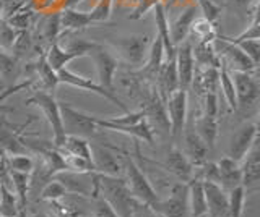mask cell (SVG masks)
Masks as SVG:
<instances>
[{
  "label": "cell",
  "instance_id": "cell-1",
  "mask_svg": "<svg viewBox=\"0 0 260 217\" xmlns=\"http://www.w3.org/2000/svg\"><path fill=\"white\" fill-rule=\"evenodd\" d=\"M98 195L108 203L120 217H130L135 198L128 190L124 177L96 173Z\"/></svg>",
  "mask_w": 260,
  "mask_h": 217
},
{
  "label": "cell",
  "instance_id": "cell-2",
  "mask_svg": "<svg viewBox=\"0 0 260 217\" xmlns=\"http://www.w3.org/2000/svg\"><path fill=\"white\" fill-rule=\"evenodd\" d=\"M109 44L114 47V51H117V57H120L134 70H138L146 60L151 39L146 34L112 36L109 39Z\"/></svg>",
  "mask_w": 260,
  "mask_h": 217
},
{
  "label": "cell",
  "instance_id": "cell-3",
  "mask_svg": "<svg viewBox=\"0 0 260 217\" xmlns=\"http://www.w3.org/2000/svg\"><path fill=\"white\" fill-rule=\"evenodd\" d=\"M28 106H36L41 109L44 118L47 120L49 126L52 130V144L55 148H60L65 140V132L62 125V115H60V104L55 99L54 93L46 91H32V94L24 101Z\"/></svg>",
  "mask_w": 260,
  "mask_h": 217
},
{
  "label": "cell",
  "instance_id": "cell-4",
  "mask_svg": "<svg viewBox=\"0 0 260 217\" xmlns=\"http://www.w3.org/2000/svg\"><path fill=\"white\" fill-rule=\"evenodd\" d=\"M122 162H124V173H125V182L128 185V190L132 193V196L140 201V203L154 206L158 203V195L154 191L153 185L150 183L148 177L145 175L142 167L138 165L134 157H130L127 152H122Z\"/></svg>",
  "mask_w": 260,
  "mask_h": 217
},
{
  "label": "cell",
  "instance_id": "cell-5",
  "mask_svg": "<svg viewBox=\"0 0 260 217\" xmlns=\"http://www.w3.org/2000/svg\"><path fill=\"white\" fill-rule=\"evenodd\" d=\"M59 104H60V115H62V125L65 135H77L89 140L98 135V130H101L96 125L93 115L72 107L70 104H63V102Z\"/></svg>",
  "mask_w": 260,
  "mask_h": 217
},
{
  "label": "cell",
  "instance_id": "cell-6",
  "mask_svg": "<svg viewBox=\"0 0 260 217\" xmlns=\"http://www.w3.org/2000/svg\"><path fill=\"white\" fill-rule=\"evenodd\" d=\"M57 78H59V84H67V86H72V88H78V90L98 94V96H101V98H104L106 101L112 102L114 106H117L122 112H124V114L130 112V109L127 107V104H124V101H122L116 93L108 91L101 84L94 83L93 79H89L86 76H81V75L75 73V71H72L69 68H62V70L57 71Z\"/></svg>",
  "mask_w": 260,
  "mask_h": 217
},
{
  "label": "cell",
  "instance_id": "cell-7",
  "mask_svg": "<svg viewBox=\"0 0 260 217\" xmlns=\"http://www.w3.org/2000/svg\"><path fill=\"white\" fill-rule=\"evenodd\" d=\"M187 102H189V94H187L185 90H181V88L165 101L166 114L169 120V135L176 144L182 138L184 128L187 123V112H189L187 110Z\"/></svg>",
  "mask_w": 260,
  "mask_h": 217
},
{
  "label": "cell",
  "instance_id": "cell-8",
  "mask_svg": "<svg viewBox=\"0 0 260 217\" xmlns=\"http://www.w3.org/2000/svg\"><path fill=\"white\" fill-rule=\"evenodd\" d=\"M230 73L236 90L238 109L249 110L255 107L260 98V84L255 76L257 71H230Z\"/></svg>",
  "mask_w": 260,
  "mask_h": 217
},
{
  "label": "cell",
  "instance_id": "cell-9",
  "mask_svg": "<svg viewBox=\"0 0 260 217\" xmlns=\"http://www.w3.org/2000/svg\"><path fill=\"white\" fill-rule=\"evenodd\" d=\"M213 47L230 71H257L255 65L246 54H244L234 42L224 39V36H216L213 39Z\"/></svg>",
  "mask_w": 260,
  "mask_h": 217
},
{
  "label": "cell",
  "instance_id": "cell-10",
  "mask_svg": "<svg viewBox=\"0 0 260 217\" xmlns=\"http://www.w3.org/2000/svg\"><path fill=\"white\" fill-rule=\"evenodd\" d=\"M89 57L93 59L96 67L98 84H101L108 91L114 93V79H116V73L119 71V57L100 42L89 52Z\"/></svg>",
  "mask_w": 260,
  "mask_h": 217
},
{
  "label": "cell",
  "instance_id": "cell-11",
  "mask_svg": "<svg viewBox=\"0 0 260 217\" xmlns=\"http://www.w3.org/2000/svg\"><path fill=\"white\" fill-rule=\"evenodd\" d=\"M162 217H189V185L179 182L171 187L169 196L153 206Z\"/></svg>",
  "mask_w": 260,
  "mask_h": 217
},
{
  "label": "cell",
  "instance_id": "cell-12",
  "mask_svg": "<svg viewBox=\"0 0 260 217\" xmlns=\"http://www.w3.org/2000/svg\"><path fill=\"white\" fill-rule=\"evenodd\" d=\"M57 182H60L69 195H77L81 198H93L98 195L96 172L91 173H77L70 170H62L54 175Z\"/></svg>",
  "mask_w": 260,
  "mask_h": 217
},
{
  "label": "cell",
  "instance_id": "cell-13",
  "mask_svg": "<svg viewBox=\"0 0 260 217\" xmlns=\"http://www.w3.org/2000/svg\"><path fill=\"white\" fill-rule=\"evenodd\" d=\"M91 162L96 173L122 177L124 162L122 156H117V149L108 144H91Z\"/></svg>",
  "mask_w": 260,
  "mask_h": 217
},
{
  "label": "cell",
  "instance_id": "cell-14",
  "mask_svg": "<svg viewBox=\"0 0 260 217\" xmlns=\"http://www.w3.org/2000/svg\"><path fill=\"white\" fill-rule=\"evenodd\" d=\"M258 140V126L254 122H244L236 133L231 136L230 146H228V157H231L236 162L246 157L249 149L252 148V144Z\"/></svg>",
  "mask_w": 260,
  "mask_h": 217
},
{
  "label": "cell",
  "instance_id": "cell-15",
  "mask_svg": "<svg viewBox=\"0 0 260 217\" xmlns=\"http://www.w3.org/2000/svg\"><path fill=\"white\" fill-rule=\"evenodd\" d=\"M176 70L179 76V86L181 90H189L192 86V79L195 73V60H193V52H192V42L189 39H185L181 44L176 46Z\"/></svg>",
  "mask_w": 260,
  "mask_h": 217
},
{
  "label": "cell",
  "instance_id": "cell-16",
  "mask_svg": "<svg viewBox=\"0 0 260 217\" xmlns=\"http://www.w3.org/2000/svg\"><path fill=\"white\" fill-rule=\"evenodd\" d=\"M184 140V154L185 157L189 159V162L195 167H200L202 164H205L208 160V146L200 136L197 135V132L193 130V123L192 120L189 123H185L184 128V133H182V138Z\"/></svg>",
  "mask_w": 260,
  "mask_h": 217
},
{
  "label": "cell",
  "instance_id": "cell-17",
  "mask_svg": "<svg viewBox=\"0 0 260 217\" xmlns=\"http://www.w3.org/2000/svg\"><path fill=\"white\" fill-rule=\"evenodd\" d=\"M161 167H165V170L173 173L176 179H179V182L187 183L193 179V165L189 162L184 151L176 143L168 149L165 160L161 162Z\"/></svg>",
  "mask_w": 260,
  "mask_h": 217
},
{
  "label": "cell",
  "instance_id": "cell-18",
  "mask_svg": "<svg viewBox=\"0 0 260 217\" xmlns=\"http://www.w3.org/2000/svg\"><path fill=\"white\" fill-rule=\"evenodd\" d=\"M241 172H242V187L249 193L250 190H257L260 180V148L258 140L252 144L249 152L241 160Z\"/></svg>",
  "mask_w": 260,
  "mask_h": 217
},
{
  "label": "cell",
  "instance_id": "cell-19",
  "mask_svg": "<svg viewBox=\"0 0 260 217\" xmlns=\"http://www.w3.org/2000/svg\"><path fill=\"white\" fill-rule=\"evenodd\" d=\"M153 86L156 88V91H158L159 98L162 101H166L171 94L181 88V86H179V76H177L174 59L162 62V65H161V68L158 71L156 79H154Z\"/></svg>",
  "mask_w": 260,
  "mask_h": 217
},
{
  "label": "cell",
  "instance_id": "cell-20",
  "mask_svg": "<svg viewBox=\"0 0 260 217\" xmlns=\"http://www.w3.org/2000/svg\"><path fill=\"white\" fill-rule=\"evenodd\" d=\"M207 198V215L208 217H226L228 215V191H224L215 182H202Z\"/></svg>",
  "mask_w": 260,
  "mask_h": 217
},
{
  "label": "cell",
  "instance_id": "cell-21",
  "mask_svg": "<svg viewBox=\"0 0 260 217\" xmlns=\"http://www.w3.org/2000/svg\"><path fill=\"white\" fill-rule=\"evenodd\" d=\"M216 167H218V185L224 191H230L242 185V172L239 162L224 156L216 162Z\"/></svg>",
  "mask_w": 260,
  "mask_h": 217
},
{
  "label": "cell",
  "instance_id": "cell-22",
  "mask_svg": "<svg viewBox=\"0 0 260 217\" xmlns=\"http://www.w3.org/2000/svg\"><path fill=\"white\" fill-rule=\"evenodd\" d=\"M197 18V7L189 5L181 12V15L169 25V34H171V41L174 46L181 44L185 41L187 36L190 33V26L193 20Z\"/></svg>",
  "mask_w": 260,
  "mask_h": 217
},
{
  "label": "cell",
  "instance_id": "cell-23",
  "mask_svg": "<svg viewBox=\"0 0 260 217\" xmlns=\"http://www.w3.org/2000/svg\"><path fill=\"white\" fill-rule=\"evenodd\" d=\"M31 70L35 73V78H38L39 83V91L46 93H54V90L59 86V78H57V71L51 68V65L47 63L44 54L35 60V63H31Z\"/></svg>",
  "mask_w": 260,
  "mask_h": 217
},
{
  "label": "cell",
  "instance_id": "cell-24",
  "mask_svg": "<svg viewBox=\"0 0 260 217\" xmlns=\"http://www.w3.org/2000/svg\"><path fill=\"white\" fill-rule=\"evenodd\" d=\"M23 73L21 60H18L13 54H8L4 49H0V81L5 88L16 84Z\"/></svg>",
  "mask_w": 260,
  "mask_h": 217
},
{
  "label": "cell",
  "instance_id": "cell-25",
  "mask_svg": "<svg viewBox=\"0 0 260 217\" xmlns=\"http://www.w3.org/2000/svg\"><path fill=\"white\" fill-rule=\"evenodd\" d=\"M154 23H156V29H158V37L162 41L165 46V60L174 59L176 55V46L171 41V34H169V21L166 17V10L161 4L154 5Z\"/></svg>",
  "mask_w": 260,
  "mask_h": 217
},
{
  "label": "cell",
  "instance_id": "cell-26",
  "mask_svg": "<svg viewBox=\"0 0 260 217\" xmlns=\"http://www.w3.org/2000/svg\"><path fill=\"white\" fill-rule=\"evenodd\" d=\"M193 60L195 65L205 67V68H219L221 67V59L216 54L213 41H199L195 46H192Z\"/></svg>",
  "mask_w": 260,
  "mask_h": 217
},
{
  "label": "cell",
  "instance_id": "cell-27",
  "mask_svg": "<svg viewBox=\"0 0 260 217\" xmlns=\"http://www.w3.org/2000/svg\"><path fill=\"white\" fill-rule=\"evenodd\" d=\"M193 123V130L197 132V135L203 140V143L207 144L208 149H213L216 138H218V117H210L202 114L195 120H192Z\"/></svg>",
  "mask_w": 260,
  "mask_h": 217
},
{
  "label": "cell",
  "instance_id": "cell-28",
  "mask_svg": "<svg viewBox=\"0 0 260 217\" xmlns=\"http://www.w3.org/2000/svg\"><path fill=\"white\" fill-rule=\"evenodd\" d=\"M60 15L59 13H47L46 17H43L38 23V33H35L38 37H41L43 41L51 46L57 42V39L60 36Z\"/></svg>",
  "mask_w": 260,
  "mask_h": 217
},
{
  "label": "cell",
  "instance_id": "cell-29",
  "mask_svg": "<svg viewBox=\"0 0 260 217\" xmlns=\"http://www.w3.org/2000/svg\"><path fill=\"white\" fill-rule=\"evenodd\" d=\"M59 15H60V28L65 33H72V31H80L88 26H93V21L89 18L88 12L63 9L62 12H59Z\"/></svg>",
  "mask_w": 260,
  "mask_h": 217
},
{
  "label": "cell",
  "instance_id": "cell-30",
  "mask_svg": "<svg viewBox=\"0 0 260 217\" xmlns=\"http://www.w3.org/2000/svg\"><path fill=\"white\" fill-rule=\"evenodd\" d=\"M187 185H189V217L207 214V198L202 180L192 179Z\"/></svg>",
  "mask_w": 260,
  "mask_h": 217
},
{
  "label": "cell",
  "instance_id": "cell-31",
  "mask_svg": "<svg viewBox=\"0 0 260 217\" xmlns=\"http://www.w3.org/2000/svg\"><path fill=\"white\" fill-rule=\"evenodd\" d=\"M63 154H72V156H81L85 159L91 160V143L88 138L77 135H65V140L60 148H57Z\"/></svg>",
  "mask_w": 260,
  "mask_h": 217
},
{
  "label": "cell",
  "instance_id": "cell-32",
  "mask_svg": "<svg viewBox=\"0 0 260 217\" xmlns=\"http://www.w3.org/2000/svg\"><path fill=\"white\" fill-rule=\"evenodd\" d=\"M44 57H46L47 63L51 65V68L54 71H59L62 68H67L69 63L72 60L77 59L73 54H70L69 51H65L59 42H54V44L49 46L47 49H46Z\"/></svg>",
  "mask_w": 260,
  "mask_h": 217
},
{
  "label": "cell",
  "instance_id": "cell-33",
  "mask_svg": "<svg viewBox=\"0 0 260 217\" xmlns=\"http://www.w3.org/2000/svg\"><path fill=\"white\" fill-rule=\"evenodd\" d=\"M7 175H8V179L12 180L13 191H15L16 198H18L20 207L21 209H26L28 201H29V185H31L29 173H21V172L8 170Z\"/></svg>",
  "mask_w": 260,
  "mask_h": 217
},
{
  "label": "cell",
  "instance_id": "cell-34",
  "mask_svg": "<svg viewBox=\"0 0 260 217\" xmlns=\"http://www.w3.org/2000/svg\"><path fill=\"white\" fill-rule=\"evenodd\" d=\"M218 84L221 88V93L224 96V101L228 104V109L231 112L238 110V101H236V90L230 70L226 68L224 63H221V67L218 70Z\"/></svg>",
  "mask_w": 260,
  "mask_h": 217
},
{
  "label": "cell",
  "instance_id": "cell-35",
  "mask_svg": "<svg viewBox=\"0 0 260 217\" xmlns=\"http://www.w3.org/2000/svg\"><path fill=\"white\" fill-rule=\"evenodd\" d=\"M20 203L15 191L7 187V183H0V215L2 217H15L20 211Z\"/></svg>",
  "mask_w": 260,
  "mask_h": 217
},
{
  "label": "cell",
  "instance_id": "cell-36",
  "mask_svg": "<svg viewBox=\"0 0 260 217\" xmlns=\"http://www.w3.org/2000/svg\"><path fill=\"white\" fill-rule=\"evenodd\" d=\"M247 193L242 185L228 191V217H242Z\"/></svg>",
  "mask_w": 260,
  "mask_h": 217
},
{
  "label": "cell",
  "instance_id": "cell-37",
  "mask_svg": "<svg viewBox=\"0 0 260 217\" xmlns=\"http://www.w3.org/2000/svg\"><path fill=\"white\" fill-rule=\"evenodd\" d=\"M65 196H69L67 190H65V187L57 182L54 177L51 180H49L43 188H41L39 195H38V199L39 201H47V203H51V201H59V199H63Z\"/></svg>",
  "mask_w": 260,
  "mask_h": 217
},
{
  "label": "cell",
  "instance_id": "cell-38",
  "mask_svg": "<svg viewBox=\"0 0 260 217\" xmlns=\"http://www.w3.org/2000/svg\"><path fill=\"white\" fill-rule=\"evenodd\" d=\"M7 167L8 170L13 172H21V173H31L35 168L36 160L32 159L28 152L26 154H15V156H7Z\"/></svg>",
  "mask_w": 260,
  "mask_h": 217
},
{
  "label": "cell",
  "instance_id": "cell-39",
  "mask_svg": "<svg viewBox=\"0 0 260 217\" xmlns=\"http://www.w3.org/2000/svg\"><path fill=\"white\" fill-rule=\"evenodd\" d=\"M63 154V152H62ZM63 162H65V170L77 172V173H91L94 172V165L89 159H85L81 156H72V154H63Z\"/></svg>",
  "mask_w": 260,
  "mask_h": 217
},
{
  "label": "cell",
  "instance_id": "cell-40",
  "mask_svg": "<svg viewBox=\"0 0 260 217\" xmlns=\"http://www.w3.org/2000/svg\"><path fill=\"white\" fill-rule=\"evenodd\" d=\"M224 39L234 42L252 62L255 63V65H258V62H260V39H231L228 36H224Z\"/></svg>",
  "mask_w": 260,
  "mask_h": 217
},
{
  "label": "cell",
  "instance_id": "cell-41",
  "mask_svg": "<svg viewBox=\"0 0 260 217\" xmlns=\"http://www.w3.org/2000/svg\"><path fill=\"white\" fill-rule=\"evenodd\" d=\"M190 31L193 33V36L199 37V41H213V39L218 36L216 31H215V25L213 23H210L208 20L205 18H195L192 26H190Z\"/></svg>",
  "mask_w": 260,
  "mask_h": 217
},
{
  "label": "cell",
  "instance_id": "cell-42",
  "mask_svg": "<svg viewBox=\"0 0 260 217\" xmlns=\"http://www.w3.org/2000/svg\"><path fill=\"white\" fill-rule=\"evenodd\" d=\"M32 20H35V12L32 10H24L20 9L16 13H13L10 18L7 20V23L10 25L15 31H26L29 29V26H32Z\"/></svg>",
  "mask_w": 260,
  "mask_h": 217
},
{
  "label": "cell",
  "instance_id": "cell-43",
  "mask_svg": "<svg viewBox=\"0 0 260 217\" xmlns=\"http://www.w3.org/2000/svg\"><path fill=\"white\" fill-rule=\"evenodd\" d=\"M223 5L230 7L238 15H247V21L254 17V13L258 12V4L257 0H223Z\"/></svg>",
  "mask_w": 260,
  "mask_h": 217
},
{
  "label": "cell",
  "instance_id": "cell-44",
  "mask_svg": "<svg viewBox=\"0 0 260 217\" xmlns=\"http://www.w3.org/2000/svg\"><path fill=\"white\" fill-rule=\"evenodd\" d=\"M197 5L202 10V17L208 20L210 23H213V25L219 20V17H221L223 5L213 2V0H197Z\"/></svg>",
  "mask_w": 260,
  "mask_h": 217
},
{
  "label": "cell",
  "instance_id": "cell-45",
  "mask_svg": "<svg viewBox=\"0 0 260 217\" xmlns=\"http://www.w3.org/2000/svg\"><path fill=\"white\" fill-rule=\"evenodd\" d=\"M112 2L114 0H98V4L94 5V9L91 12H88L89 18H91L93 25H98V23L108 21L112 12Z\"/></svg>",
  "mask_w": 260,
  "mask_h": 217
},
{
  "label": "cell",
  "instance_id": "cell-46",
  "mask_svg": "<svg viewBox=\"0 0 260 217\" xmlns=\"http://www.w3.org/2000/svg\"><path fill=\"white\" fill-rule=\"evenodd\" d=\"M96 44L98 42L85 41V39H72V41L69 42V46L63 47V49L69 51L70 54H73L77 59H81V57H86V55H89V52L94 49Z\"/></svg>",
  "mask_w": 260,
  "mask_h": 217
},
{
  "label": "cell",
  "instance_id": "cell-47",
  "mask_svg": "<svg viewBox=\"0 0 260 217\" xmlns=\"http://www.w3.org/2000/svg\"><path fill=\"white\" fill-rule=\"evenodd\" d=\"M89 199H91V211H89L91 217H120L100 195H94Z\"/></svg>",
  "mask_w": 260,
  "mask_h": 217
},
{
  "label": "cell",
  "instance_id": "cell-48",
  "mask_svg": "<svg viewBox=\"0 0 260 217\" xmlns=\"http://www.w3.org/2000/svg\"><path fill=\"white\" fill-rule=\"evenodd\" d=\"M218 98L216 93H205L203 94V104H202V114L210 117H218Z\"/></svg>",
  "mask_w": 260,
  "mask_h": 217
},
{
  "label": "cell",
  "instance_id": "cell-49",
  "mask_svg": "<svg viewBox=\"0 0 260 217\" xmlns=\"http://www.w3.org/2000/svg\"><path fill=\"white\" fill-rule=\"evenodd\" d=\"M130 217H162V215L153 206L140 203V201L135 199L134 207H132V214H130Z\"/></svg>",
  "mask_w": 260,
  "mask_h": 217
},
{
  "label": "cell",
  "instance_id": "cell-50",
  "mask_svg": "<svg viewBox=\"0 0 260 217\" xmlns=\"http://www.w3.org/2000/svg\"><path fill=\"white\" fill-rule=\"evenodd\" d=\"M80 2H83V0H65V2H63V9H75V7Z\"/></svg>",
  "mask_w": 260,
  "mask_h": 217
},
{
  "label": "cell",
  "instance_id": "cell-51",
  "mask_svg": "<svg viewBox=\"0 0 260 217\" xmlns=\"http://www.w3.org/2000/svg\"><path fill=\"white\" fill-rule=\"evenodd\" d=\"M28 217H49L46 212H43V211H35V212H31Z\"/></svg>",
  "mask_w": 260,
  "mask_h": 217
},
{
  "label": "cell",
  "instance_id": "cell-52",
  "mask_svg": "<svg viewBox=\"0 0 260 217\" xmlns=\"http://www.w3.org/2000/svg\"><path fill=\"white\" fill-rule=\"evenodd\" d=\"M15 217H28V214H26V209H20L18 214H16Z\"/></svg>",
  "mask_w": 260,
  "mask_h": 217
},
{
  "label": "cell",
  "instance_id": "cell-53",
  "mask_svg": "<svg viewBox=\"0 0 260 217\" xmlns=\"http://www.w3.org/2000/svg\"><path fill=\"white\" fill-rule=\"evenodd\" d=\"M5 156H7V154H5V152H4V149L0 148V160H2V159H4Z\"/></svg>",
  "mask_w": 260,
  "mask_h": 217
},
{
  "label": "cell",
  "instance_id": "cell-54",
  "mask_svg": "<svg viewBox=\"0 0 260 217\" xmlns=\"http://www.w3.org/2000/svg\"><path fill=\"white\" fill-rule=\"evenodd\" d=\"M213 2H216V4H219V5H223V0H213Z\"/></svg>",
  "mask_w": 260,
  "mask_h": 217
},
{
  "label": "cell",
  "instance_id": "cell-55",
  "mask_svg": "<svg viewBox=\"0 0 260 217\" xmlns=\"http://www.w3.org/2000/svg\"><path fill=\"white\" fill-rule=\"evenodd\" d=\"M197 217H208L207 214H202V215H197Z\"/></svg>",
  "mask_w": 260,
  "mask_h": 217
},
{
  "label": "cell",
  "instance_id": "cell-56",
  "mask_svg": "<svg viewBox=\"0 0 260 217\" xmlns=\"http://www.w3.org/2000/svg\"><path fill=\"white\" fill-rule=\"evenodd\" d=\"M80 217H91V215H88V214H85V215H80Z\"/></svg>",
  "mask_w": 260,
  "mask_h": 217
},
{
  "label": "cell",
  "instance_id": "cell-57",
  "mask_svg": "<svg viewBox=\"0 0 260 217\" xmlns=\"http://www.w3.org/2000/svg\"><path fill=\"white\" fill-rule=\"evenodd\" d=\"M0 217H2V215H0Z\"/></svg>",
  "mask_w": 260,
  "mask_h": 217
},
{
  "label": "cell",
  "instance_id": "cell-58",
  "mask_svg": "<svg viewBox=\"0 0 260 217\" xmlns=\"http://www.w3.org/2000/svg\"><path fill=\"white\" fill-rule=\"evenodd\" d=\"M226 217H228V215H226Z\"/></svg>",
  "mask_w": 260,
  "mask_h": 217
}]
</instances>
